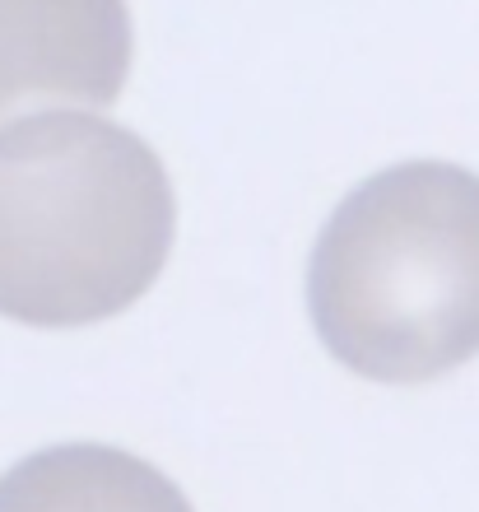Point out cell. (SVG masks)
<instances>
[{"instance_id": "6da1fadb", "label": "cell", "mask_w": 479, "mask_h": 512, "mask_svg": "<svg viewBox=\"0 0 479 512\" xmlns=\"http://www.w3.org/2000/svg\"><path fill=\"white\" fill-rule=\"evenodd\" d=\"M177 201L159 154L94 112L0 131V317L42 331L126 312L173 252Z\"/></svg>"}, {"instance_id": "7a4b0ae2", "label": "cell", "mask_w": 479, "mask_h": 512, "mask_svg": "<svg viewBox=\"0 0 479 512\" xmlns=\"http://www.w3.org/2000/svg\"><path fill=\"white\" fill-rule=\"evenodd\" d=\"M307 308L321 345L373 382H433L479 354V177L400 163L326 219Z\"/></svg>"}, {"instance_id": "3957f363", "label": "cell", "mask_w": 479, "mask_h": 512, "mask_svg": "<svg viewBox=\"0 0 479 512\" xmlns=\"http://www.w3.org/2000/svg\"><path fill=\"white\" fill-rule=\"evenodd\" d=\"M131 47L126 0H0V117L28 103L112 108Z\"/></svg>"}, {"instance_id": "277c9868", "label": "cell", "mask_w": 479, "mask_h": 512, "mask_svg": "<svg viewBox=\"0 0 479 512\" xmlns=\"http://www.w3.org/2000/svg\"><path fill=\"white\" fill-rule=\"evenodd\" d=\"M0 512H196L149 461L103 443H61L0 475Z\"/></svg>"}]
</instances>
